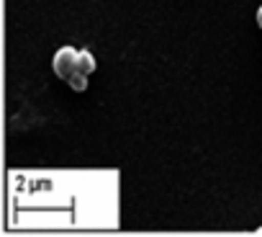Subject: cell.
I'll use <instances>...</instances> for the list:
<instances>
[{
	"instance_id": "obj_2",
	"label": "cell",
	"mask_w": 262,
	"mask_h": 237,
	"mask_svg": "<svg viewBox=\"0 0 262 237\" xmlns=\"http://www.w3.org/2000/svg\"><path fill=\"white\" fill-rule=\"evenodd\" d=\"M77 70L85 72V75H90V72L95 70V57H93L90 49H80V52H77Z\"/></svg>"
},
{
	"instance_id": "obj_3",
	"label": "cell",
	"mask_w": 262,
	"mask_h": 237,
	"mask_svg": "<svg viewBox=\"0 0 262 237\" xmlns=\"http://www.w3.org/2000/svg\"><path fill=\"white\" fill-rule=\"evenodd\" d=\"M67 83H70V88L72 90H77V93H82V90H88V75L85 72H72L70 77H67Z\"/></svg>"
},
{
	"instance_id": "obj_1",
	"label": "cell",
	"mask_w": 262,
	"mask_h": 237,
	"mask_svg": "<svg viewBox=\"0 0 262 237\" xmlns=\"http://www.w3.org/2000/svg\"><path fill=\"white\" fill-rule=\"evenodd\" d=\"M77 52H80V49H75V47H70V44H64V47H59V49L54 52L52 67H54V75H57V77L67 80L72 72H77Z\"/></svg>"
},
{
	"instance_id": "obj_4",
	"label": "cell",
	"mask_w": 262,
	"mask_h": 237,
	"mask_svg": "<svg viewBox=\"0 0 262 237\" xmlns=\"http://www.w3.org/2000/svg\"><path fill=\"white\" fill-rule=\"evenodd\" d=\"M257 26H259V29H262V6H259V8H257Z\"/></svg>"
}]
</instances>
